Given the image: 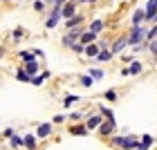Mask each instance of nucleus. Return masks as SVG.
Here are the masks:
<instances>
[{
	"instance_id": "30",
	"label": "nucleus",
	"mask_w": 157,
	"mask_h": 150,
	"mask_svg": "<svg viewBox=\"0 0 157 150\" xmlns=\"http://www.w3.org/2000/svg\"><path fill=\"white\" fill-rule=\"evenodd\" d=\"M101 117H105L108 121H115V117H112V112H110L108 108H103V105H101Z\"/></svg>"
},
{
	"instance_id": "13",
	"label": "nucleus",
	"mask_w": 157,
	"mask_h": 150,
	"mask_svg": "<svg viewBox=\"0 0 157 150\" xmlns=\"http://www.w3.org/2000/svg\"><path fill=\"white\" fill-rule=\"evenodd\" d=\"M101 29H103V20H92L90 27H88V32L94 34V36H99V34H101Z\"/></svg>"
},
{
	"instance_id": "16",
	"label": "nucleus",
	"mask_w": 157,
	"mask_h": 150,
	"mask_svg": "<svg viewBox=\"0 0 157 150\" xmlns=\"http://www.w3.org/2000/svg\"><path fill=\"white\" fill-rule=\"evenodd\" d=\"M85 54H88L90 58H97V54H99V45H94V43H92V45H88V47H85Z\"/></svg>"
},
{
	"instance_id": "24",
	"label": "nucleus",
	"mask_w": 157,
	"mask_h": 150,
	"mask_svg": "<svg viewBox=\"0 0 157 150\" xmlns=\"http://www.w3.org/2000/svg\"><path fill=\"white\" fill-rule=\"evenodd\" d=\"M88 76L92 78V81H101V78H103V69H92Z\"/></svg>"
},
{
	"instance_id": "29",
	"label": "nucleus",
	"mask_w": 157,
	"mask_h": 150,
	"mask_svg": "<svg viewBox=\"0 0 157 150\" xmlns=\"http://www.w3.org/2000/svg\"><path fill=\"white\" fill-rule=\"evenodd\" d=\"M92 83H94V81H92L88 74H83V76H81V85H85V88H92Z\"/></svg>"
},
{
	"instance_id": "21",
	"label": "nucleus",
	"mask_w": 157,
	"mask_h": 150,
	"mask_svg": "<svg viewBox=\"0 0 157 150\" xmlns=\"http://www.w3.org/2000/svg\"><path fill=\"white\" fill-rule=\"evenodd\" d=\"M9 144H11L13 148H23V137H18V134L13 132V134H11V141H9Z\"/></svg>"
},
{
	"instance_id": "20",
	"label": "nucleus",
	"mask_w": 157,
	"mask_h": 150,
	"mask_svg": "<svg viewBox=\"0 0 157 150\" xmlns=\"http://www.w3.org/2000/svg\"><path fill=\"white\" fill-rule=\"evenodd\" d=\"M59 20H61V16H49V18L45 20V27H47V29H52V27L59 25Z\"/></svg>"
},
{
	"instance_id": "37",
	"label": "nucleus",
	"mask_w": 157,
	"mask_h": 150,
	"mask_svg": "<svg viewBox=\"0 0 157 150\" xmlns=\"http://www.w3.org/2000/svg\"><path fill=\"white\" fill-rule=\"evenodd\" d=\"M52 121H54V123H63V121H65V117H63V114H56Z\"/></svg>"
},
{
	"instance_id": "6",
	"label": "nucleus",
	"mask_w": 157,
	"mask_h": 150,
	"mask_svg": "<svg viewBox=\"0 0 157 150\" xmlns=\"http://www.w3.org/2000/svg\"><path fill=\"white\" fill-rule=\"evenodd\" d=\"M126 45H128V36L117 38V40L110 45V54H112V56H115V54H121V49H126Z\"/></svg>"
},
{
	"instance_id": "10",
	"label": "nucleus",
	"mask_w": 157,
	"mask_h": 150,
	"mask_svg": "<svg viewBox=\"0 0 157 150\" xmlns=\"http://www.w3.org/2000/svg\"><path fill=\"white\" fill-rule=\"evenodd\" d=\"M49 134H52V123H40L36 130V139H45Z\"/></svg>"
},
{
	"instance_id": "7",
	"label": "nucleus",
	"mask_w": 157,
	"mask_h": 150,
	"mask_svg": "<svg viewBox=\"0 0 157 150\" xmlns=\"http://www.w3.org/2000/svg\"><path fill=\"white\" fill-rule=\"evenodd\" d=\"M38 67H40V65H38V61H29V63H25V65L20 67V69H23V72L29 76V78H34V76L38 74Z\"/></svg>"
},
{
	"instance_id": "9",
	"label": "nucleus",
	"mask_w": 157,
	"mask_h": 150,
	"mask_svg": "<svg viewBox=\"0 0 157 150\" xmlns=\"http://www.w3.org/2000/svg\"><path fill=\"white\" fill-rule=\"evenodd\" d=\"M103 123V117L101 114H92V117L88 119V123H85V130H94V128H99Z\"/></svg>"
},
{
	"instance_id": "8",
	"label": "nucleus",
	"mask_w": 157,
	"mask_h": 150,
	"mask_svg": "<svg viewBox=\"0 0 157 150\" xmlns=\"http://www.w3.org/2000/svg\"><path fill=\"white\" fill-rule=\"evenodd\" d=\"M115 128H117V121H103V123L99 126V132H101L103 137H108V134L115 132Z\"/></svg>"
},
{
	"instance_id": "39",
	"label": "nucleus",
	"mask_w": 157,
	"mask_h": 150,
	"mask_svg": "<svg viewBox=\"0 0 157 150\" xmlns=\"http://www.w3.org/2000/svg\"><path fill=\"white\" fill-rule=\"evenodd\" d=\"M135 150H144V148H141V146H137V148H135Z\"/></svg>"
},
{
	"instance_id": "14",
	"label": "nucleus",
	"mask_w": 157,
	"mask_h": 150,
	"mask_svg": "<svg viewBox=\"0 0 157 150\" xmlns=\"http://www.w3.org/2000/svg\"><path fill=\"white\" fill-rule=\"evenodd\" d=\"M83 16H74V18H70V20H65V27H67V29H78V25H81L83 23Z\"/></svg>"
},
{
	"instance_id": "38",
	"label": "nucleus",
	"mask_w": 157,
	"mask_h": 150,
	"mask_svg": "<svg viewBox=\"0 0 157 150\" xmlns=\"http://www.w3.org/2000/svg\"><path fill=\"white\" fill-rule=\"evenodd\" d=\"M72 5H76V2H94V0H70Z\"/></svg>"
},
{
	"instance_id": "32",
	"label": "nucleus",
	"mask_w": 157,
	"mask_h": 150,
	"mask_svg": "<svg viewBox=\"0 0 157 150\" xmlns=\"http://www.w3.org/2000/svg\"><path fill=\"white\" fill-rule=\"evenodd\" d=\"M70 49H72V52H76V54H83V52H85V47L81 45V43H74V45L70 47Z\"/></svg>"
},
{
	"instance_id": "40",
	"label": "nucleus",
	"mask_w": 157,
	"mask_h": 150,
	"mask_svg": "<svg viewBox=\"0 0 157 150\" xmlns=\"http://www.w3.org/2000/svg\"><path fill=\"white\" fill-rule=\"evenodd\" d=\"M13 2H20V0H13Z\"/></svg>"
},
{
	"instance_id": "15",
	"label": "nucleus",
	"mask_w": 157,
	"mask_h": 150,
	"mask_svg": "<svg viewBox=\"0 0 157 150\" xmlns=\"http://www.w3.org/2000/svg\"><path fill=\"white\" fill-rule=\"evenodd\" d=\"M141 23H144V9H137V11H135V16H132V25L139 27Z\"/></svg>"
},
{
	"instance_id": "3",
	"label": "nucleus",
	"mask_w": 157,
	"mask_h": 150,
	"mask_svg": "<svg viewBox=\"0 0 157 150\" xmlns=\"http://www.w3.org/2000/svg\"><path fill=\"white\" fill-rule=\"evenodd\" d=\"M81 29H70L67 34H65V36H63V45H65V47H72L74 45V43H78V38H81Z\"/></svg>"
},
{
	"instance_id": "4",
	"label": "nucleus",
	"mask_w": 157,
	"mask_h": 150,
	"mask_svg": "<svg viewBox=\"0 0 157 150\" xmlns=\"http://www.w3.org/2000/svg\"><path fill=\"white\" fill-rule=\"evenodd\" d=\"M155 18H157V0H148V5L144 9V20L155 23Z\"/></svg>"
},
{
	"instance_id": "2",
	"label": "nucleus",
	"mask_w": 157,
	"mask_h": 150,
	"mask_svg": "<svg viewBox=\"0 0 157 150\" xmlns=\"http://www.w3.org/2000/svg\"><path fill=\"white\" fill-rule=\"evenodd\" d=\"M144 38H146V29H144L141 25H139V27H132V32L128 34V43H130V45H135V47H139Z\"/></svg>"
},
{
	"instance_id": "36",
	"label": "nucleus",
	"mask_w": 157,
	"mask_h": 150,
	"mask_svg": "<svg viewBox=\"0 0 157 150\" xmlns=\"http://www.w3.org/2000/svg\"><path fill=\"white\" fill-rule=\"evenodd\" d=\"M148 47H151V54L157 56V40H151V45H148Z\"/></svg>"
},
{
	"instance_id": "18",
	"label": "nucleus",
	"mask_w": 157,
	"mask_h": 150,
	"mask_svg": "<svg viewBox=\"0 0 157 150\" xmlns=\"http://www.w3.org/2000/svg\"><path fill=\"white\" fill-rule=\"evenodd\" d=\"M47 76H49V72H43V74H36V76H34V78H32L29 83H32V85H40V83L45 81Z\"/></svg>"
},
{
	"instance_id": "27",
	"label": "nucleus",
	"mask_w": 157,
	"mask_h": 150,
	"mask_svg": "<svg viewBox=\"0 0 157 150\" xmlns=\"http://www.w3.org/2000/svg\"><path fill=\"white\" fill-rule=\"evenodd\" d=\"M74 101H78V96H76V94H70V96H65V101H63V105H65V108H70V105H72Z\"/></svg>"
},
{
	"instance_id": "25",
	"label": "nucleus",
	"mask_w": 157,
	"mask_h": 150,
	"mask_svg": "<svg viewBox=\"0 0 157 150\" xmlns=\"http://www.w3.org/2000/svg\"><path fill=\"white\" fill-rule=\"evenodd\" d=\"M97 58H99V61H103V63H105V61H110V58H112L110 49H103V52H99V54H97Z\"/></svg>"
},
{
	"instance_id": "22",
	"label": "nucleus",
	"mask_w": 157,
	"mask_h": 150,
	"mask_svg": "<svg viewBox=\"0 0 157 150\" xmlns=\"http://www.w3.org/2000/svg\"><path fill=\"white\" fill-rule=\"evenodd\" d=\"M151 146H153V137H151V134H144V137H141V148L148 150Z\"/></svg>"
},
{
	"instance_id": "1",
	"label": "nucleus",
	"mask_w": 157,
	"mask_h": 150,
	"mask_svg": "<svg viewBox=\"0 0 157 150\" xmlns=\"http://www.w3.org/2000/svg\"><path fill=\"white\" fill-rule=\"evenodd\" d=\"M112 144L117 148H121V150H135L139 146V139H135V137H115Z\"/></svg>"
},
{
	"instance_id": "33",
	"label": "nucleus",
	"mask_w": 157,
	"mask_h": 150,
	"mask_svg": "<svg viewBox=\"0 0 157 150\" xmlns=\"http://www.w3.org/2000/svg\"><path fill=\"white\" fill-rule=\"evenodd\" d=\"M105 99H108V101H115V99H117V92H115V90H108V92H105Z\"/></svg>"
},
{
	"instance_id": "5",
	"label": "nucleus",
	"mask_w": 157,
	"mask_h": 150,
	"mask_svg": "<svg viewBox=\"0 0 157 150\" xmlns=\"http://www.w3.org/2000/svg\"><path fill=\"white\" fill-rule=\"evenodd\" d=\"M76 16V5H72L67 0L65 5H61V18H65V20H70V18H74Z\"/></svg>"
},
{
	"instance_id": "34",
	"label": "nucleus",
	"mask_w": 157,
	"mask_h": 150,
	"mask_svg": "<svg viewBox=\"0 0 157 150\" xmlns=\"http://www.w3.org/2000/svg\"><path fill=\"white\" fill-rule=\"evenodd\" d=\"M34 9H36V11H43V9H45V2H43V0H36V2H34Z\"/></svg>"
},
{
	"instance_id": "35",
	"label": "nucleus",
	"mask_w": 157,
	"mask_h": 150,
	"mask_svg": "<svg viewBox=\"0 0 157 150\" xmlns=\"http://www.w3.org/2000/svg\"><path fill=\"white\" fill-rule=\"evenodd\" d=\"M65 2H67V0H47V5H54V7H61Z\"/></svg>"
},
{
	"instance_id": "31",
	"label": "nucleus",
	"mask_w": 157,
	"mask_h": 150,
	"mask_svg": "<svg viewBox=\"0 0 157 150\" xmlns=\"http://www.w3.org/2000/svg\"><path fill=\"white\" fill-rule=\"evenodd\" d=\"M23 32H25L23 27H16V29L11 32V36H13V40H20V36H23Z\"/></svg>"
},
{
	"instance_id": "17",
	"label": "nucleus",
	"mask_w": 157,
	"mask_h": 150,
	"mask_svg": "<svg viewBox=\"0 0 157 150\" xmlns=\"http://www.w3.org/2000/svg\"><path fill=\"white\" fill-rule=\"evenodd\" d=\"M141 69H144V65H141V63H139V61H135V63H132V65H130V67H128V74H139V72H141Z\"/></svg>"
},
{
	"instance_id": "26",
	"label": "nucleus",
	"mask_w": 157,
	"mask_h": 150,
	"mask_svg": "<svg viewBox=\"0 0 157 150\" xmlns=\"http://www.w3.org/2000/svg\"><path fill=\"white\" fill-rule=\"evenodd\" d=\"M16 78H18V81H23V83H29V81H32V78L27 76V74H25L20 67H18V72H16Z\"/></svg>"
},
{
	"instance_id": "28",
	"label": "nucleus",
	"mask_w": 157,
	"mask_h": 150,
	"mask_svg": "<svg viewBox=\"0 0 157 150\" xmlns=\"http://www.w3.org/2000/svg\"><path fill=\"white\" fill-rule=\"evenodd\" d=\"M20 58H23L25 63H29V61H36V58H34V54H32V52H20Z\"/></svg>"
},
{
	"instance_id": "12",
	"label": "nucleus",
	"mask_w": 157,
	"mask_h": 150,
	"mask_svg": "<svg viewBox=\"0 0 157 150\" xmlns=\"http://www.w3.org/2000/svg\"><path fill=\"white\" fill-rule=\"evenodd\" d=\"M94 40H97V36H94V34H90V32H83V34H81V38H78V43H81L83 47L92 45V43H94Z\"/></svg>"
},
{
	"instance_id": "19",
	"label": "nucleus",
	"mask_w": 157,
	"mask_h": 150,
	"mask_svg": "<svg viewBox=\"0 0 157 150\" xmlns=\"http://www.w3.org/2000/svg\"><path fill=\"white\" fill-rule=\"evenodd\" d=\"M70 132H72V134H78V137H85V134H88L85 126H74V128H70Z\"/></svg>"
},
{
	"instance_id": "11",
	"label": "nucleus",
	"mask_w": 157,
	"mask_h": 150,
	"mask_svg": "<svg viewBox=\"0 0 157 150\" xmlns=\"http://www.w3.org/2000/svg\"><path fill=\"white\" fill-rule=\"evenodd\" d=\"M36 144H38L36 134H25V137H23V146H25V148L34 150V148H36Z\"/></svg>"
},
{
	"instance_id": "23",
	"label": "nucleus",
	"mask_w": 157,
	"mask_h": 150,
	"mask_svg": "<svg viewBox=\"0 0 157 150\" xmlns=\"http://www.w3.org/2000/svg\"><path fill=\"white\" fill-rule=\"evenodd\" d=\"M155 36H157V23H155V25L151 27V29H148V32H146V40H148V43H151V40H155Z\"/></svg>"
}]
</instances>
